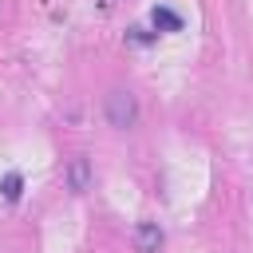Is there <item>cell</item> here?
Returning a JSON list of instances; mask_svg holds the SVG:
<instances>
[{
  "label": "cell",
  "instance_id": "2",
  "mask_svg": "<svg viewBox=\"0 0 253 253\" xmlns=\"http://www.w3.org/2000/svg\"><path fill=\"white\" fill-rule=\"evenodd\" d=\"M63 178H67V190H71V194H87V190L95 186V170H91V158H87V154H75V158L67 162Z\"/></svg>",
  "mask_w": 253,
  "mask_h": 253
},
{
  "label": "cell",
  "instance_id": "4",
  "mask_svg": "<svg viewBox=\"0 0 253 253\" xmlns=\"http://www.w3.org/2000/svg\"><path fill=\"white\" fill-rule=\"evenodd\" d=\"M150 24H154L158 32H182V16L170 12V8H154V12H150Z\"/></svg>",
  "mask_w": 253,
  "mask_h": 253
},
{
  "label": "cell",
  "instance_id": "6",
  "mask_svg": "<svg viewBox=\"0 0 253 253\" xmlns=\"http://www.w3.org/2000/svg\"><path fill=\"white\" fill-rule=\"evenodd\" d=\"M130 40H134V43H146L150 32H146V28H130Z\"/></svg>",
  "mask_w": 253,
  "mask_h": 253
},
{
  "label": "cell",
  "instance_id": "5",
  "mask_svg": "<svg viewBox=\"0 0 253 253\" xmlns=\"http://www.w3.org/2000/svg\"><path fill=\"white\" fill-rule=\"evenodd\" d=\"M0 190H4V198H8V202H20V194H24V178H20V174H8Z\"/></svg>",
  "mask_w": 253,
  "mask_h": 253
},
{
  "label": "cell",
  "instance_id": "1",
  "mask_svg": "<svg viewBox=\"0 0 253 253\" xmlns=\"http://www.w3.org/2000/svg\"><path fill=\"white\" fill-rule=\"evenodd\" d=\"M103 115H107V123L115 130H130L138 123V99L126 87H115V91L103 95Z\"/></svg>",
  "mask_w": 253,
  "mask_h": 253
},
{
  "label": "cell",
  "instance_id": "3",
  "mask_svg": "<svg viewBox=\"0 0 253 253\" xmlns=\"http://www.w3.org/2000/svg\"><path fill=\"white\" fill-rule=\"evenodd\" d=\"M134 249H138V253H158V249H162V229H158V221H138V225H134Z\"/></svg>",
  "mask_w": 253,
  "mask_h": 253
}]
</instances>
